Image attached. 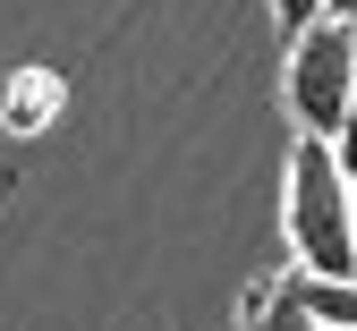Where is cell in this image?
<instances>
[{
	"label": "cell",
	"instance_id": "6da1fadb",
	"mask_svg": "<svg viewBox=\"0 0 357 331\" xmlns=\"http://www.w3.org/2000/svg\"><path fill=\"white\" fill-rule=\"evenodd\" d=\"M281 229H289V272H324V280H357V221H349V170L324 136L289 145V178H281Z\"/></svg>",
	"mask_w": 357,
	"mask_h": 331
},
{
	"label": "cell",
	"instance_id": "7a4b0ae2",
	"mask_svg": "<svg viewBox=\"0 0 357 331\" xmlns=\"http://www.w3.org/2000/svg\"><path fill=\"white\" fill-rule=\"evenodd\" d=\"M349 93H357V17H315L306 34H289L281 102H289L298 136L340 145V128H349Z\"/></svg>",
	"mask_w": 357,
	"mask_h": 331
},
{
	"label": "cell",
	"instance_id": "3957f363",
	"mask_svg": "<svg viewBox=\"0 0 357 331\" xmlns=\"http://www.w3.org/2000/svg\"><path fill=\"white\" fill-rule=\"evenodd\" d=\"M238 331H324V323L298 306L289 280H255V289L238 298Z\"/></svg>",
	"mask_w": 357,
	"mask_h": 331
},
{
	"label": "cell",
	"instance_id": "277c9868",
	"mask_svg": "<svg viewBox=\"0 0 357 331\" xmlns=\"http://www.w3.org/2000/svg\"><path fill=\"white\" fill-rule=\"evenodd\" d=\"M281 280L298 289V306L324 331H357V280H324V272H281Z\"/></svg>",
	"mask_w": 357,
	"mask_h": 331
},
{
	"label": "cell",
	"instance_id": "5b68a950",
	"mask_svg": "<svg viewBox=\"0 0 357 331\" xmlns=\"http://www.w3.org/2000/svg\"><path fill=\"white\" fill-rule=\"evenodd\" d=\"M315 17H332V0H273V26L281 34H306Z\"/></svg>",
	"mask_w": 357,
	"mask_h": 331
},
{
	"label": "cell",
	"instance_id": "8992f818",
	"mask_svg": "<svg viewBox=\"0 0 357 331\" xmlns=\"http://www.w3.org/2000/svg\"><path fill=\"white\" fill-rule=\"evenodd\" d=\"M332 153H340V170H357V93H349V128H340V145H332Z\"/></svg>",
	"mask_w": 357,
	"mask_h": 331
},
{
	"label": "cell",
	"instance_id": "52a82bcc",
	"mask_svg": "<svg viewBox=\"0 0 357 331\" xmlns=\"http://www.w3.org/2000/svg\"><path fill=\"white\" fill-rule=\"evenodd\" d=\"M332 17H357V0H332Z\"/></svg>",
	"mask_w": 357,
	"mask_h": 331
},
{
	"label": "cell",
	"instance_id": "ba28073f",
	"mask_svg": "<svg viewBox=\"0 0 357 331\" xmlns=\"http://www.w3.org/2000/svg\"><path fill=\"white\" fill-rule=\"evenodd\" d=\"M349 221H357V170H349Z\"/></svg>",
	"mask_w": 357,
	"mask_h": 331
}]
</instances>
